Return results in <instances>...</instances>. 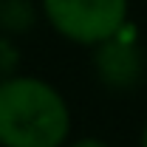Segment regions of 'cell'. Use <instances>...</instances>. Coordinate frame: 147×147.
Instances as JSON below:
<instances>
[{"mask_svg":"<svg viewBox=\"0 0 147 147\" xmlns=\"http://www.w3.org/2000/svg\"><path fill=\"white\" fill-rule=\"evenodd\" d=\"M71 113L62 93L37 76L0 82V147H62Z\"/></svg>","mask_w":147,"mask_h":147,"instance_id":"cell-1","label":"cell"},{"mask_svg":"<svg viewBox=\"0 0 147 147\" xmlns=\"http://www.w3.org/2000/svg\"><path fill=\"white\" fill-rule=\"evenodd\" d=\"M57 34L79 45H99L127 26V0H40Z\"/></svg>","mask_w":147,"mask_h":147,"instance_id":"cell-2","label":"cell"},{"mask_svg":"<svg viewBox=\"0 0 147 147\" xmlns=\"http://www.w3.org/2000/svg\"><path fill=\"white\" fill-rule=\"evenodd\" d=\"M93 65H96L99 82L110 91H130L144 76V54L136 45L133 31L127 34V26L110 40L96 45Z\"/></svg>","mask_w":147,"mask_h":147,"instance_id":"cell-3","label":"cell"},{"mask_svg":"<svg viewBox=\"0 0 147 147\" xmlns=\"http://www.w3.org/2000/svg\"><path fill=\"white\" fill-rule=\"evenodd\" d=\"M37 11L31 0H0V31L3 34H23L34 26Z\"/></svg>","mask_w":147,"mask_h":147,"instance_id":"cell-4","label":"cell"},{"mask_svg":"<svg viewBox=\"0 0 147 147\" xmlns=\"http://www.w3.org/2000/svg\"><path fill=\"white\" fill-rule=\"evenodd\" d=\"M17 65H20L17 45L11 42L9 34H3L0 37V82L9 79V76H14V74H17Z\"/></svg>","mask_w":147,"mask_h":147,"instance_id":"cell-5","label":"cell"},{"mask_svg":"<svg viewBox=\"0 0 147 147\" xmlns=\"http://www.w3.org/2000/svg\"><path fill=\"white\" fill-rule=\"evenodd\" d=\"M71 147H108V144L99 142V139H79V142H74Z\"/></svg>","mask_w":147,"mask_h":147,"instance_id":"cell-6","label":"cell"},{"mask_svg":"<svg viewBox=\"0 0 147 147\" xmlns=\"http://www.w3.org/2000/svg\"><path fill=\"white\" fill-rule=\"evenodd\" d=\"M142 147H147V125H144V130H142Z\"/></svg>","mask_w":147,"mask_h":147,"instance_id":"cell-7","label":"cell"}]
</instances>
